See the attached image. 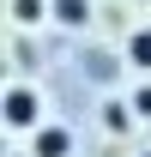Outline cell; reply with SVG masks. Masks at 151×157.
Returning a JSON list of instances; mask_svg holds the SVG:
<instances>
[{
  "mask_svg": "<svg viewBox=\"0 0 151 157\" xmlns=\"http://www.w3.org/2000/svg\"><path fill=\"white\" fill-rule=\"evenodd\" d=\"M18 18H24V24H37V18H42V0H18Z\"/></svg>",
  "mask_w": 151,
  "mask_h": 157,
  "instance_id": "cell-5",
  "label": "cell"
},
{
  "mask_svg": "<svg viewBox=\"0 0 151 157\" xmlns=\"http://www.w3.org/2000/svg\"><path fill=\"white\" fill-rule=\"evenodd\" d=\"M0 109H6V121H12V127H30V121H37V109H42V103L30 97V91H12V97L0 103Z\"/></svg>",
  "mask_w": 151,
  "mask_h": 157,
  "instance_id": "cell-1",
  "label": "cell"
},
{
  "mask_svg": "<svg viewBox=\"0 0 151 157\" xmlns=\"http://www.w3.org/2000/svg\"><path fill=\"white\" fill-rule=\"evenodd\" d=\"M127 60L133 67H151V30H133L127 36Z\"/></svg>",
  "mask_w": 151,
  "mask_h": 157,
  "instance_id": "cell-2",
  "label": "cell"
},
{
  "mask_svg": "<svg viewBox=\"0 0 151 157\" xmlns=\"http://www.w3.org/2000/svg\"><path fill=\"white\" fill-rule=\"evenodd\" d=\"M37 157H67V133H60V127L37 133Z\"/></svg>",
  "mask_w": 151,
  "mask_h": 157,
  "instance_id": "cell-3",
  "label": "cell"
},
{
  "mask_svg": "<svg viewBox=\"0 0 151 157\" xmlns=\"http://www.w3.org/2000/svg\"><path fill=\"white\" fill-rule=\"evenodd\" d=\"M133 109H139V115H151V91H139V97H133Z\"/></svg>",
  "mask_w": 151,
  "mask_h": 157,
  "instance_id": "cell-6",
  "label": "cell"
},
{
  "mask_svg": "<svg viewBox=\"0 0 151 157\" xmlns=\"http://www.w3.org/2000/svg\"><path fill=\"white\" fill-rule=\"evenodd\" d=\"M55 12H60V24H85L91 18V0H60Z\"/></svg>",
  "mask_w": 151,
  "mask_h": 157,
  "instance_id": "cell-4",
  "label": "cell"
}]
</instances>
